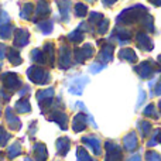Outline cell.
<instances>
[{
	"instance_id": "6da1fadb",
	"label": "cell",
	"mask_w": 161,
	"mask_h": 161,
	"mask_svg": "<svg viewBox=\"0 0 161 161\" xmlns=\"http://www.w3.org/2000/svg\"><path fill=\"white\" fill-rule=\"evenodd\" d=\"M137 72L140 74L142 78H148V76L153 74V64L148 61L146 62H142V64L137 67Z\"/></svg>"
},
{
	"instance_id": "7a4b0ae2",
	"label": "cell",
	"mask_w": 161,
	"mask_h": 161,
	"mask_svg": "<svg viewBox=\"0 0 161 161\" xmlns=\"http://www.w3.org/2000/svg\"><path fill=\"white\" fill-rule=\"evenodd\" d=\"M139 45H142V47L147 51L153 50V42H151L150 37H148L147 34H139Z\"/></svg>"
},
{
	"instance_id": "3957f363",
	"label": "cell",
	"mask_w": 161,
	"mask_h": 161,
	"mask_svg": "<svg viewBox=\"0 0 161 161\" xmlns=\"http://www.w3.org/2000/svg\"><path fill=\"white\" fill-rule=\"evenodd\" d=\"M125 144H126V147H127L129 150H133V148L136 147V144H137L136 134H134V133H130V134H129V136L125 139Z\"/></svg>"
},
{
	"instance_id": "277c9868",
	"label": "cell",
	"mask_w": 161,
	"mask_h": 161,
	"mask_svg": "<svg viewBox=\"0 0 161 161\" xmlns=\"http://www.w3.org/2000/svg\"><path fill=\"white\" fill-rule=\"evenodd\" d=\"M139 129H142L143 130L142 136H147V134L151 131V125L148 122H140L139 123Z\"/></svg>"
},
{
	"instance_id": "5b68a950",
	"label": "cell",
	"mask_w": 161,
	"mask_h": 161,
	"mask_svg": "<svg viewBox=\"0 0 161 161\" xmlns=\"http://www.w3.org/2000/svg\"><path fill=\"white\" fill-rule=\"evenodd\" d=\"M146 157H147V161H161V156L156 151H148Z\"/></svg>"
},
{
	"instance_id": "8992f818",
	"label": "cell",
	"mask_w": 161,
	"mask_h": 161,
	"mask_svg": "<svg viewBox=\"0 0 161 161\" xmlns=\"http://www.w3.org/2000/svg\"><path fill=\"white\" fill-rule=\"evenodd\" d=\"M123 55L127 57L129 61H134V59H136V54H134L131 50H126V51H123V53H122V57H123Z\"/></svg>"
},
{
	"instance_id": "52a82bcc",
	"label": "cell",
	"mask_w": 161,
	"mask_h": 161,
	"mask_svg": "<svg viewBox=\"0 0 161 161\" xmlns=\"http://www.w3.org/2000/svg\"><path fill=\"white\" fill-rule=\"evenodd\" d=\"M144 114H153V116H156V110H154V106H153V105H148L147 109L144 110Z\"/></svg>"
},
{
	"instance_id": "ba28073f",
	"label": "cell",
	"mask_w": 161,
	"mask_h": 161,
	"mask_svg": "<svg viewBox=\"0 0 161 161\" xmlns=\"http://www.w3.org/2000/svg\"><path fill=\"white\" fill-rule=\"evenodd\" d=\"M148 2H151L153 4H156V6H161V0H148Z\"/></svg>"
},
{
	"instance_id": "9c48e42d",
	"label": "cell",
	"mask_w": 161,
	"mask_h": 161,
	"mask_svg": "<svg viewBox=\"0 0 161 161\" xmlns=\"http://www.w3.org/2000/svg\"><path fill=\"white\" fill-rule=\"evenodd\" d=\"M156 93L157 95H161V82H160V85L156 88Z\"/></svg>"
},
{
	"instance_id": "30bf717a",
	"label": "cell",
	"mask_w": 161,
	"mask_h": 161,
	"mask_svg": "<svg viewBox=\"0 0 161 161\" xmlns=\"http://www.w3.org/2000/svg\"><path fill=\"white\" fill-rule=\"evenodd\" d=\"M139 160H140V156H134V157H133V158H131L130 161H139Z\"/></svg>"
},
{
	"instance_id": "8fae6325",
	"label": "cell",
	"mask_w": 161,
	"mask_h": 161,
	"mask_svg": "<svg viewBox=\"0 0 161 161\" xmlns=\"http://www.w3.org/2000/svg\"><path fill=\"white\" fill-rule=\"evenodd\" d=\"M158 59H160V62H161V55H160V57H158Z\"/></svg>"
},
{
	"instance_id": "7c38bea8",
	"label": "cell",
	"mask_w": 161,
	"mask_h": 161,
	"mask_svg": "<svg viewBox=\"0 0 161 161\" xmlns=\"http://www.w3.org/2000/svg\"><path fill=\"white\" fill-rule=\"evenodd\" d=\"M158 105H160V109H161V102H160V103H158Z\"/></svg>"
},
{
	"instance_id": "4fadbf2b",
	"label": "cell",
	"mask_w": 161,
	"mask_h": 161,
	"mask_svg": "<svg viewBox=\"0 0 161 161\" xmlns=\"http://www.w3.org/2000/svg\"><path fill=\"white\" fill-rule=\"evenodd\" d=\"M160 134H161V131H160Z\"/></svg>"
}]
</instances>
